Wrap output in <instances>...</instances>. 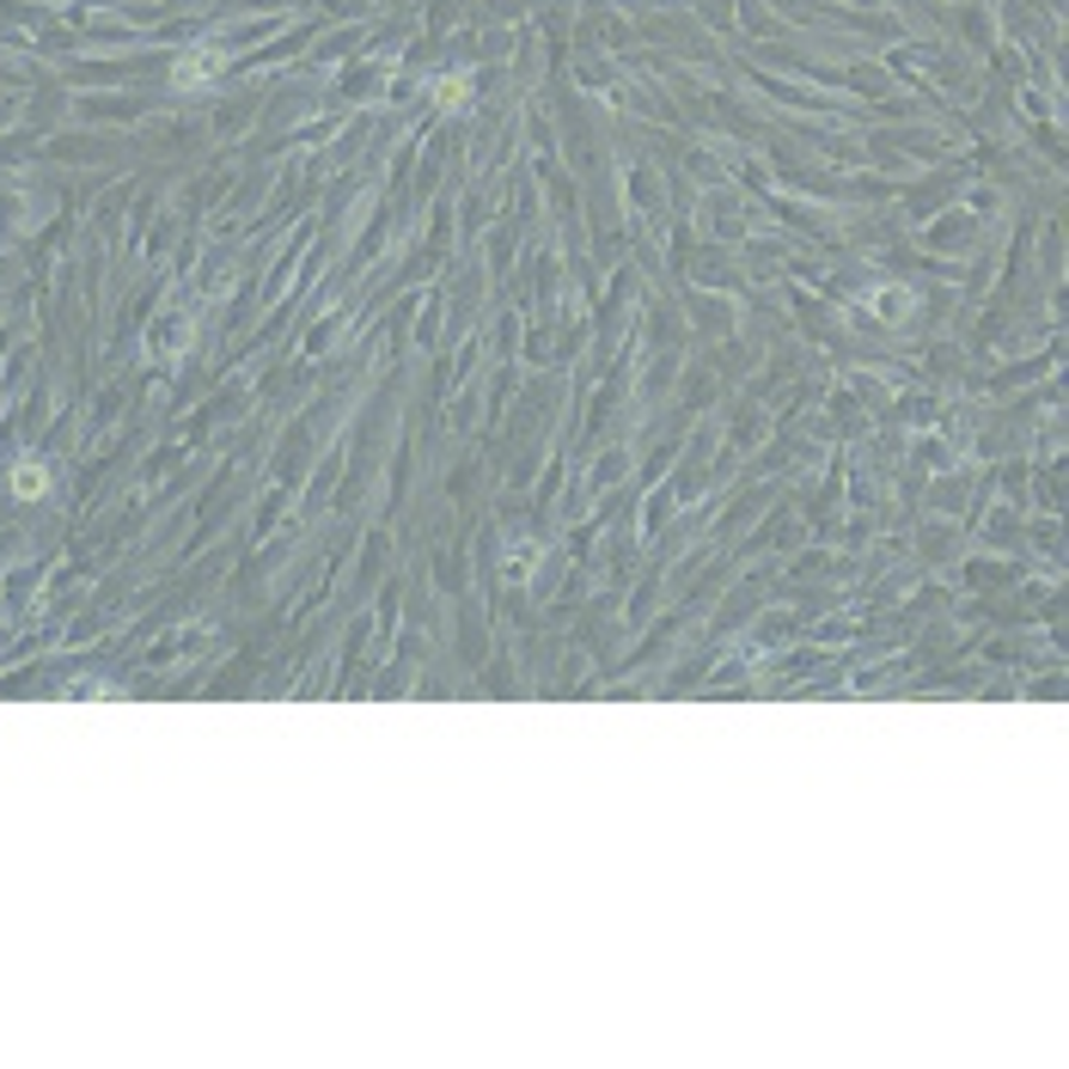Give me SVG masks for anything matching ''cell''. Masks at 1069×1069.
I'll use <instances>...</instances> for the list:
<instances>
[{"mask_svg":"<svg viewBox=\"0 0 1069 1069\" xmlns=\"http://www.w3.org/2000/svg\"><path fill=\"white\" fill-rule=\"evenodd\" d=\"M190 331H196V324H190L184 312H165V318H153L147 343H153V355H159V361H178V355H184V343H190Z\"/></svg>","mask_w":1069,"mask_h":1069,"instance_id":"cell-1","label":"cell"},{"mask_svg":"<svg viewBox=\"0 0 1069 1069\" xmlns=\"http://www.w3.org/2000/svg\"><path fill=\"white\" fill-rule=\"evenodd\" d=\"M221 62H226L221 50H196V55H184V62L172 67V79H178V86H202V79L221 74Z\"/></svg>","mask_w":1069,"mask_h":1069,"instance_id":"cell-2","label":"cell"},{"mask_svg":"<svg viewBox=\"0 0 1069 1069\" xmlns=\"http://www.w3.org/2000/svg\"><path fill=\"white\" fill-rule=\"evenodd\" d=\"M13 495H19V502H38V495H50V464H38V459L13 464Z\"/></svg>","mask_w":1069,"mask_h":1069,"instance_id":"cell-3","label":"cell"},{"mask_svg":"<svg viewBox=\"0 0 1069 1069\" xmlns=\"http://www.w3.org/2000/svg\"><path fill=\"white\" fill-rule=\"evenodd\" d=\"M435 98H440L447 110H459V105H464V79H435Z\"/></svg>","mask_w":1069,"mask_h":1069,"instance_id":"cell-4","label":"cell"}]
</instances>
